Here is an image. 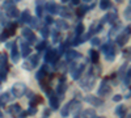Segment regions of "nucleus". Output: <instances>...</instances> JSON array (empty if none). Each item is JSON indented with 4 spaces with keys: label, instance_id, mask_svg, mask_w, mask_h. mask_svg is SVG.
<instances>
[{
    "label": "nucleus",
    "instance_id": "9d476101",
    "mask_svg": "<svg viewBox=\"0 0 131 118\" xmlns=\"http://www.w3.org/2000/svg\"><path fill=\"white\" fill-rule=\"evenodd\" d=\"M20 47H21V51H20V57L23 58H28L30 54H31V49H30V45L28 44V42L25 39L21 41L20 39Z\"/></svg>",
    "mask_w": 131,
    "mask_h": 118
},
{
    "label": "nucleus",
    "instance_id": "c9c22d12",
    "mask_svg": "<svg viewBox=\"0 0 131 118\" xmlns=\"http://www.w3.org/2000/svg\"><path fill=\"white\" fill-rule=\"evenodd\" d=\"M125 75H126V76L123 78V84L128 88L130 87V70H127V73H125Z\"/></svg>",
    "mask_w": 131,
    "mask_h": 118
},
{
    "label": "nucleus",
    "instance_id": "a18cd8bd",
    "mask_svg": "<svg viewBox=\"0 0 131 118\" xmlns=\"http://www.w3.org/2000/svg\"><path fill=\"white\" fill-rule=\"evenodd\" d=\"M26 117H28V113L24 112V110H21V112L17 114V118H26Z\"/></svg>",
    "mask_w": 131,
    "mask_h": 118
},
{
    "label": "nucleus",
    "instance_id": "09e8293b",
    "mask_svg": "<svg viewBox=\"0 0 131 118\" xmlns=\"http://www.w3.org/2000/svg\"><path fill=\"white\" fill-rule=\"evenodd\" d=\"M73 5H80V2H79V0H72V2H71Z\"/></svg>",
    "mask_w": 131,
    "mask_h": 118
},
{
    "label": "nucleus",
    "instance_id": "20e7f679",
    "mask_svg": "<svg viewBox=\"0 0 131 118\" xmlns=\"http://www.w3.org/2000/svg\"><path fill=\"white\" fill-rule=\"evenodd\" d=\"M60 58V52L55 49H47L46 50V54H45V62L46 63H58Z\"/></svg>",
    "mask_w": 131,
    "mask_h": 118
},
{
    "label": "nucleus",
    "instance_id": "a211bd4d",
    "mask_svg": "<svg viewBox=\"0 0 131 118\" xmlns=\"http://www.w3.org/2000/svg\"><path fill=\"white\" fill-rule=\"evenodd\" d=\"M7 16L10 17V18L18 17L20 16V10L17 9L16 5H9V7H7Z\"/></svg>",
    "mask_w": 131,
    "mask_h": 118
},
{
    "label": "nucleus",
    "instance_id": "c756f323",
    "mask_svg": "<svg viewBox=\"0 0 131 118\" xmlns=\"http://www.w3.org/2000/svg\"><path fill=\"white\" fill-rule=\"evenodd\" d=\"M118 29H119V21H117V24L112 28V30H110V33H109V37L110 38H113V37H115V36H118Z\"/></svg>",
    "mask_w": 131,
    "mask_h": 118
},
{
    "label": "nucleus",
    "instance_id": "4be33fe9",
    "mask_svg": "<svg viewBox=\"0 0 131 118\" xmlns=\"http://www.w3.org/2000/svg\"><path fill=\"white\" fill-rule=\"evenodd\" d=\"M23 110L21 109V105L20 104H13V105H10L9 108H8V112H9V114H12V115H16L17 117V114Z\"/></svg>",
    "mask_w": 131,
    "mask_h": 118
},
{
    "label": "nucleus",
    "instance_id": "de8ad7c7",
    "mask_svg": "<svg viewBox=\"0 0 131 118\" xmlns=\"http://www.w3.org/2000/svg\"><path fill=\"white\" fill-rule=\"evenodd\" d=\"M5 24V21H4V18L3 17H0V33H2V28H3V25Z\"/></svg>",
    "mask_w": 131,
    "mask_h": 118
},
{
    "label": "nucleus",
    "instance_id": "cd10ccee",
    "mask_svg": "<svg viewBox=\"0 0 131 118\" xmlns=\"http://www.w3.org/2000/svg\"><path fill=\"white\" fill-rule=\"evenodd\" d=\"M9 99H10V93H9V92H5V93H3V94H0V105L7 104V102L9 101Z\"/></svg>",
    "mask_w": 131,
    "mask_h": 118
},
{
    "label": "nucleus",
    "instance_id": "aec40b11",
    "mask_svg": "<svg viewBox=\"0 0 131 118\" xmlns=\"http://www.w3.org/2000/svg\"><path fill=\"white\" fill-rule=\"evenodd\" d=\"M58 13H60V16H62V18H63V20H64V18H68V17H71V16H72L71 9H70L68 7H59Z\"/></svg>",
    "mask_w": 131,
    "mask_h": 118
},
{
    "label": "nucleus",
    "instance_id": "2eb2a0df",
    "mask_svg": "<svg viewBox=\"0 0 131 118\" xmlns=\"http://www.w3.org/2000/svg\"><path fill=\"white\" fill-rule=\"evenodd\" d=\"M64 55H66V59H67L68 62H75L76 59L81 58V54H80V52L75 51V50H67Z\"/></svg>",
    "mask_w": 131,
    "mask_h": 118
},
{
    "label": "nucleus",
    "instance_id": "393cba45",
    "mask_svg": "<svg viewBox=\"0 0 131 118\" xmlns=\"http://www.w3.org/2000/svg\"><path fill=\"white\" fill-rule=\"evenodd\" d=\"M89 57H91V60H92V63L94 64V63H97L98 62V58H100V54L96 51V50H93V49H91L89 51Z\"/></svg>",
    "mask_w": 131,
    "mask_h": 118
},
{
    "label": "nucleus",
    "instance_id": "a19ab883",
    "mask_svg": "<svg viewBox=\"0 0 131 118\" xmlns=\"http://www.w3.org/2000/svg\"><path fill=\"white\" fill-rule=\"evenodd\" d=\"M7 71L5 68H0V81H4L7 79Z\"/></svg>",
    "mask_w": 131,
    "mask_h": 118
},
{
    "label": "nucleus",
    "instance_id": "f3484780",
    "mask_svg": "<svg viewBox=\"0 0 131 118\" xmlns=\"http://www.w3.org/2000/svg\"><path fill=\"white\" fill-rule=\"evenodd\" d=\"M43 8H45L47 12L50 13V16H51V15H57L58 10H59V5L55 4V3H51V2H50V3H46Z\"/></svg>",
    "mask_w": 131,
    "mask_h": 118
},
{
    "label": "nucleus",
    "instance_id": "c03bdc74",
    "mask_svg": "<svg viewBox=\"0 0 131 118\" xmlns=\"http://www.w3.org/2000/svg\"><path fill=\"white\" fill-rule=\"evenodd\" d=\"M122 99H123V97H122L121 94H115V96H113V101H114V102H119Z\"/></svg>",
    "mask_w": 131,
    "mask_h": 118
},
{
    "label": "nucleus",
    "instance_id": "e433bc0d",
    "mask_svg": "<svg viewBox=\"0 0 131 118\" xmlns=\"http://www.w3.org/2000/svg\"><path fill=\"white\" fill-rule=\"evenodd\" d=\"M130 12H131V5L128 4V5H127V8L125 9V13H123V15H125V18H126L127 21H130V18H131V15H130Z\"/></svg>",
    "mask_w": 131,
    "mask_h": 118
},
{
    "label": "nucleus",
    "instance_id": "f257e3e1",
    "mask_svg": "<svg viewBox=\"0 0 131 118\" xmlns=\"http://www.w3.org/2000/svg\"><path fill=\"white\" fill-rule=\"evenodd\" d=\"M83 78H80V87L84 89V91H91L93 89L94 87V83H96V73H93V68L88 70L85 75H81Z\"/></svg>",
    "mask_w": 131,
    "mask_h": 118
},
{
    "label": "nucleus",
    "instance_id": "f8f14e48",
    "mask_svg": "<svg viewBox=\"0 0 131 118\" xmlns=\"http://www.w3.org/2000/svg\"><path fill=\"white\" fill-rule=\"evenodd\" d=\"M88 104H91L92 106H102L104 105V100L100 99L98 96H93V94H89V96H86V97L84 99Z\"/></svg>",
    "mask_w": 131,
    "mask_h": 118
},
{
    "label": "nucleus",
    "instance_id": "864d4df0",
    "mask_svg": "<svg viewBox=\"0 0 131 118\" xmlns=\"http://www.w3.org/2000/svg\"><path fill=\"white\" fill-rule=\"evenodd\" d=\"M96 118H105V117H96Z\"/></svg>",
    "mask_w": 131,
    "mask_h": 118
},
{
    "label": "nucleus",
    "instance_id": "7ed1b4c3",
    "mask_svg": "<svg viewBox=\"0 0 131 118\" xmlns=\"http://www.w3.org/2000/svg\"><path fill=\"white\" fill-rule=\"evenodd\" d=\"M101 50H102V52L105 54V59H106V60L112 62V60L115 59V47H114L113 42H110V41L106 42L105 45H102Z\"/></svg>",
    "mask_w": 131,
    "mask_h": 118
},
{
    "label": "nucleus",
    "instance_id": "473e14b6",
    "mask_svg": "<svg viewBox=\"0 0 131 118\" xmlns=\"http://www.w3.org/2000/svg\"><path fill=\"white\" fill-rule=\"evenodd\" d=\"M28 24L30 25V29L38 28V20H37V17H30V20H29Z\"/></svg>",
    "mask_w": 131,
    "mask_h": 118
},
{
    "label": "nucleus",
    "instance_id": "1a4fd4ad",
    "mask_svg": "<svg viewBox=\"0 0 131 118\" xmlns=\"http://www.w3.org/2000/svg\"><path fill=\"white\" fill-rule=\"evenodd\" d=\"M23 37L25 38V41L28 44H34L37 42V36L33 33V30L30 28H24L23 29Z\"/></svg>",
    "mask_w": 131,
    "mask_h": 118
},
{
    "label": "nucleus",
    "instance_id": "b1692460",
    "mask_svg": "<svg viewBox=\"0 0 131 118\" xmlns=\"http://www.w3.org/2000/svg\"><path fill=\"white\" fill-rule=\"evenodd\" d=\"M30 13H29V10H24V12H21V24H28L29 23V20H30Z\"/></svg>",
    "mask_w": 131,
    "mask_h": 118
},
{
    "label": "nucleus",
    "instance_id": "dca6fc26",
    "mask_svg": "<svg viewBox=\"0 0 131 118\" xmlns=\"http://www.w3.org/2000/svg\"><path fill=\"white\" fill-rule=\"evenodd\" d=\"M10 59H12V62H15V63H17L18 59H20V51L17 49V44H16V42H13L12 47H10Z\"/></svg>",
    "mask_w": 131,
    "mask_h": 118
},
{
    "label": "nucleus",
    "instance_id": "5701e85b",
    "mask_svg": "<svg viewBox=\"0 0 131 118\" xmlns=\"http://www.w3.org/2000/svg\"><path fill=\"white\" fill-rule=\"evenodd\" d=\"M97 114H96V110L94 109H85L81 114V118H96Z\"/></svg>",
    "mask_w": 131,
    "mask_h": 118
},
{
    "label": "nucleus",
    "instance_id": "603ef678",
    "mask_svg": "<svg viewBox=\"0 0 131 118\" xmlns=\"http://www.w3.org/2000/svg\"><path fill=\"white\" fill-rule=\"evenodd\" d=\"M73 118H80V117H79V115H75V117H73Z\"/></svg>",
    "mask_w": 131,
    "mask_h": 118
},
{
    "label": "nucleus",
    "instance_id": "8fccbe9b",
    "mask_svg": "<svg viewBox=\"0 0 131 118\" xmlns=\"http://www.w3.org/2000/svg\"><path fill=\"white\" fill-rule=\"evenodd\" d=\"M49 114H50V112H49V110H45V118H47Z\"/></svg>",
    "mask_w": 131,
    "mask_h": 118
},
{
    "label": "nucleus",
    "instance_id": "f03ea898",
    "mask_svg": "<svg viewBox=\"0 0 131 118\" xmlns=\"http://www.w3.org/2000/svg\"><path fill=\"white\" fill-rule=\"evenodd\" d=\"M85 70V63H76L72 62L71 67H70V72H71V78L73 80H79L81 78V75L84 73Z\"/></svg>",
    "mask_w": 131,
    "mask_h": 118
},
{
    "label": "nucleus",
    "instance_id": "9b49d317",
    "mask_svg": "<svg viewBox=\"0 0 131 118\" xmlns=\"http://www.w3.org/2000/svg\"><path fill=\"white\" fill-rule=\"evenodd\" d=\"M47 94H49V99H50V106H51V109L52 110H58L59 109V97L57 96V93L50 91Z\"/></svg>",
    "mask_w": 131,
    "mask_h": 118
},
{
    "label": "nucleus",
    "instance_id": "a878e982",
    "mask_svg": "<svg viewBox=\"0 0 131 118\" xmlns=\"http://www.w3.org/2000/svg\"><path fill=\"white\" fill-rule=\"evenodd\" d=\"M83 33H84V25L81 23H79L76 25V29H75V37H81Z\"/></svg>",
    "mask_w": 131,
    "mask_h": 118
},
{
    "label": "nucleus",
    "instance_id": "58836bf2",
    "mask_svg": "<svg viewBox=\"0 0 131 118\" xmlns=\"http://www.w3.org/2000/svg\"><path fill=\"white\" fill-rule=\"evenodd\" d=\"M46 47H47V42H46V41H42V42H39V44L37 45V50H38V51L45 50Z\"/></svg>",
    "mask_w": 131,
    "mask_h": 118
},
{
    "label": "nucleus",
    "instance_id": "c85d7f7f",
    "mask_svg": "<svg viewBox=\"0 0 131 118\" xmlns=\"http://www.w3.org/2000/svg\"><path fill=\"white\" fill-rule=\"evenodd\" d=\"M93 5H91V7H85V5H80L79 7V9H78V16L79 17H81V16H84L85 13H86V10L88 9H91Z\"/></svg>",
    "mask_w": 131,
    "mask_h": 118
},
{
    "label": "nucleus",
    "instance_id": "ddd939ff",
    "mask_svg": "<svg viewBox=\"0 0 131 118\" xmlns=\"http://www.w3.org/2000/svg\"><path fill=\"white\" fill-rule=\"evenodd\" d=\"M68 106H70V113H73V114L76 115V113L81 109V102L78 101L76 99H73V100H71V101L68 102Z\"/></svg>",
    "mask_w": 131,
    "mask_h": 118
},
{
    "label": "nucleus",
    "instance_id": "6ab92c4d",
    "mask_svg": "<svg viewBox=\"0 0 131 118\" xmlns=\"http://www.w3.org/2000/svg\"><path fill=\"white\" fill-rule=\"evenodd\" d=\"M55 23V25H57V28H58V31L59 30H67L68 28H70V25H68V23L66 20H63V18H59V20H57V21H54Z\"/></svg>",
    "mask_w": 131,
    "mask_h": 118
},
{
    "label": "nucleus",
    "instance_id": "3c124183",
    "mask_svg": "<svg viewBox=\"0 0 131 118\" xmlns=\"http://www.w3.org/2000/svg\"><path fill=\"white\" fill-rule=\"evenodd\" d=\"M0 118H4V115H3V113L0 112Z\"/></svg>",
    "mask_w": 131,
    "mask_h": 118
},
{
    "label": "nucleus",
    "instance_id": "7c9ffc66",
    "mask_svg": "<svg viewBox=\"0 0 131 118\" xmlns=\"http://www.w3.org/2000/svg\"><path fill=\"white\" fill-rule=\"evenodd\" d=\"M60 115H62L63 118H66V117L70 115V106H68V102L66 104V105L63 106V109L60 110Z\"/></svg>",
    "mask_w": 131,
    "mask_h": 118
},
{
    "label": "nucleus",
    "instance_id": "6e6552de",
    "mask_svg": "<svg viewBox=\"0 0 131 118\" xmlns=\"http://www.w3.org/2000/svg\"><path fill=\"white\" fill-rule=\"evenodd\" d=\"M128 38H130V26H127L121 34L117 36V44L118 46H123L128 42Z\"/></svg>",
    "mask_w": 131,
    "mask_h": 118
},
{
    "label": "nucleus",
    "instance_id": "bb28decb",
    "mask_svg": "<svg viewBox=\"0 0 131 118\" xmlns=\"http://www.w3.org/2000/svg\"><path fill=\"white\" fill-rule=\"evenodd\" d=\"M115 114L119 117H123L126 114V106L125 105H118L115 108Z\"/></svg>",
    "mask_w": 131,
    "mask_h": 118
},
{
    "label": "nucleus",
    "instance_id": "4c0bfd02",
    "mask_svg": "<svg viewBox=\"0 0 131 118\" xmlns=\"http://www.w3.org/2000/svg\"><path fill=\"white\" fill-rule=\"evenodd\" d=\"M36 10H37V16L38 17H42V15H43V5L41 4V3H37V8H36Z\"/></svg>",
    "mask_w": 131,
    "mask_h": 118
},
{
    "label": "nucleus",
    "instance_id": "4468645a",
    "mask_svg": "<svg viewBox=\"0 0 131 118\" xmlns=\"http://www.w3.org/2000/svg\"><path fill=\"white\" fill-rule=\"evenodd\" d=\"M67 91V83H66V78L63 76L62 79H60V81H59V84H58V87H57V96L59 97V96H63L64 94V92Z\"/></svg>",
    "mask_w": 131,
    "mask_h": 118
},
{
    "label": "nucleus",
    "instance_id": "5fc2aeb1",
    "mask_svg": "<svg viewBox=\"0 0 131 118\" xmlns=\"http://www.w3.org/2000/svg\"><path fill=\"white\" fill-rule=\"evenodd\" d=\"M0 84H2V81H0Z\"/></svg>",
    "mask_w": 131,
    "mask_h": 118
},
{
    "label": "nucleus",
    "instance_id": "2f4dec72",
    "mask_svg": "<svg viewBox=\"0 0 131 118\" xmlns=\"http://www.w3.org/2000/svg\"><path fill=\"white\" fill-rule=\"evenodd\" d=\"M110 7H112V3L109 2V0H102V2L100 3V8L102 10H106V9H109Z\"/></svg>",
    "mask_w": 131,
    "mask_h": 118
},
{
    "label": "nucleus",
    "instance_id": "39448f33",
    "mask_svg": "<svg viewBox=\"0 0 131 118\" xmlns=\"http://www.w3.org/2000/svg\"><path fill=\"white\" fill-rule=\"evenodd\" d=\"M38 63H39V54H33L28 60H25L23 63V67L25 70H33V68H36L38 66Z\"/></svg>",
    "mask_w": 131,
    "mask_h": 118
},
{
    "label": "nucleus",
    "instance_id": "37998d69",
    "mask_svg": "<svg viewBox=\"0 0 131 118\" xmlns=\"http://www.w3.org/2000/svg\"><path fill=\"white\" fill-rule=\"evenodd\" d=\"M28 115L29 114H36L37 113V108H36V106H29V109H28Z\"/></svg>",
    "mask_w": 131,
    "mask_h": 118
},
{
    "label": "nucleus",
    "instance_id": "423d86ee",
    "mask_svg": "<svg viewBox=\"0 0 131 118\" xmlns=\"http://www.w3.org/2000/svg\"><path fill=\"white\" fill-rule=\"evenodd\" d=\"M12 94H13V97H23V96L25 94L26 92V85L24 83H16L13 87H12Z\"/></svg>",
    "mask_w": 131,
    "mask_h": 118
},
{
    "label": "nucleus",
    "instance_id": "72a5a7b5",
    "mask_svg": "<svg viewBox=\"0 0 131 118\" xmlns=\"http://www.w3.org/2000/svg\"><path fill=\"white\" fill-rule=\"evenodd\" d=\"M49 34H50L49 28H47V26H43V28L41 29V36H42L43 38H47V37H49Z\"/></svg>",
    "mask_w": 131,
    "mask_h": 118
},
{
    "label": "nucleus",
    "instance_id": "49530a36",
    "mask_svg": "<svg viewBox=\"0 0 131 118\" xmlns=\"http://www.w3.org/2000/svg\"><path fill=\"white\" fill-rule=\"evenodd\" d=\"M45 21H46V24H47V25H50V24L54 23V20H52L51 16H46V17H45Z\"/></svg>",
    "mask_w": 131,
    "mask_h": 118
},
{
    "label": "nucleus",
    "instance_id": "79ce46f5",
    "mask_svg": "<svg viewBox=\"0 0 131 118\" xmlns=\"http://www.w3.org/2000/svg\"><path fill=\"white\" fill-rule=\"evenodd\" d=\"M91 44H92L93 46H98V45L101 44V39L98 38V37H93V38L91 39Z\"/></svg>",
    "mask_w": 131,
    "mask_h": 118
},
{
    "label": "nucleus",
    "instance_id": "ea45409f",
    "mask_svg": "<svg viewBox=\"0 0 131 118\" xmlns=\"http://www.w3.org/2000/svg\"><path fill=\"white\" fill-rule=\"evenodd\" d=\"M9 36H10V34H9V31H8L7 29H5V30H3L2 33H0V41H5Z\"/></svg>",
    "mask_w": 131,
    "mask_h": 118
},
{
    "label": "nucleus",
    "instance_id": "f704fd0d",
    "mask_svg": "<svg viewBox=\"0 0 131 118\" xmlns=\"http://www.w3.org/2000/svg\"><path fill=\"white\" fill-rule=\"evenodd\" d=\"M51 33V37H52V41L54 42H58V39H59V37H60V33L58 30H52V31H50Z\"/></svg>",
    "mask_w": 131,
    "mask_h": 118
},
{
    "label": "nucleus",
    "instance_id": "412c9836",
    "mask_svg": "<svg viewBox=\"0 0 131 118\" xmlns=\"http://www.w3.org/2000/svg\"><path fill=\"white\" fill-rule=\"evenodd\" d=\"M47 70H49V67H47V64H43L42 66V68L37 72V79L41 81V80H43V79H46V75H47Z\"/></svg>",
    "mask_w": 131,
    "mask_h": 118
},
{
    "label": "nucleus",
    "instance_id": "0eeeda50",
    "mask_svg": "<svg viewBox=\"0 0 131 118\" xmlns=\"http://www.w3.org/2000/svg\"><path fill=\"white\" fill-rule=\"evenodd\" d=\"M98 97H106V96H109L112 93V87H110V84H109L106 80H104L100 85V88H98Z\"/></svg>",
    "mask_w": 131,
    "mask_h": 118
}]
</instances>
